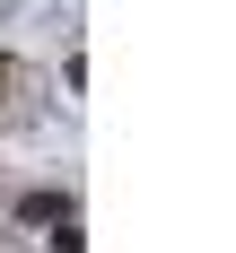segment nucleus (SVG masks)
<instances>
[{
    "label": "nucleus",
    "instance_id": "nucleus-1",
    "mask_svg": "<svg viewBox=\"0 0 236 253\" xmlns=\"http://www.w3.org/2000/svg\"><path fill=\"white\" fill-rule=\"evenodd\" d=\"M18 218H26V227H61V218H79V201H70V192H26Z\"/></svg>",
    "mask_w": 236,
    "mask_h": 253
},
{
    "label": "nucleus",
    "instance_id": "nucleus-2",
    "mask_svg": "<svg viewBox=\"0 0 236 253\" xmlns=\"http://www.w3.org/2000/svg\"><path fill=\"white\" fill-rule=\"evenodd\" d=\"M18 79H26V70H18V52H0V123H9V96H18Z\"/></svg>",
    "mask_w": 236,
    "mask_h": 253
},
{
    "label": "nucleus",
    "instance_id": "nucleus-3",
    "mask_svg": "<svg viewBox=\"0 0 236 253\" xmlns=\"http://www.w3.org/2000/svg\"><path fill=\"white\" fill-rule=\"evenodd\" d=\"M52 253H88V236H79V218H61V227H52Z\"/></svg>",
    "mask_w": 236,
    "mask_h": 253
}]
</instances>
